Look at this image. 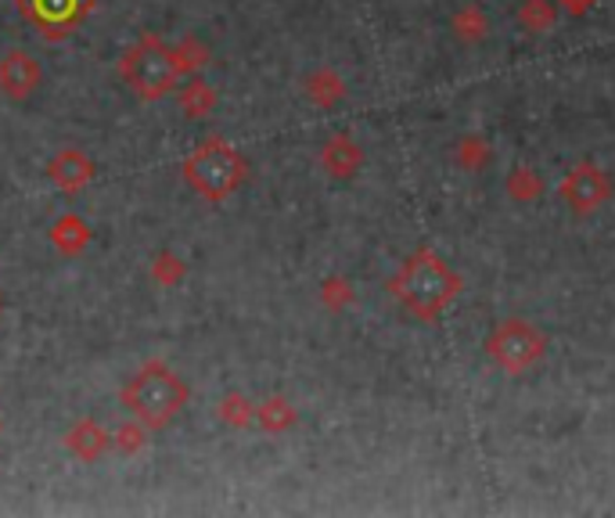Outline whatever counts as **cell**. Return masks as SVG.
Returning a JSON list of instances; mask_svg holds the SVG:
<instances>
[{"label":"cell","instance_id":"13","mask_svg":"<svg viewBox=\"0 0 615 518\" xmlns=\"http://www.w3.org/2000/svg\"><path fill=\"white\" fill-rule=\"evenodd\" d=\"M176 105L187 119H209L216 112V87L205 84L202 76H191L184 90H176Z\"/></svg>","mask_w":615,"mask_h":518},{"label":"cell","instance_id":"19","mask_svg":"<svg viewBox=\"0 0 615 518\" xmlns=\"http://www.w3.org/2000/svg\"><path fill=\"white\" fill-rule=\"evenodd\" d=\"M187 278V263L176 252L162 249L155 259H152V281L162 284V289H173V284H181Z\"/></svg>","mask_w":615,"mask_h":518},{"label":"cell","instance_id":"1","mask_svg":"<svg viewBox=\"0 0 615 518\" xmlns=\"http://www.w3.org/2000/svg\"><path fill=\"white\" fill-rule=\"evenodd\" d=\"M389 292L418 321H435L457 299L461 278L443 263V256H435L432 249H418L396 270V278L389 281Z\"/></svg>","mask_w":615,"mask_h":518},{"label":"cell","instance_id":"15","mask_svg":"<svg viewBox=\"0 0 615 518\" xmlns=\"http://www.w3.org/2000/svg\"><path fill=\"white\" fill-rule=\"evenodd\" d=\"M256 421H259V429H263V432L281 435V432H289L295 425L299 414H295V407L284 397H267V400L256 403Z\"/></svg>","mask_w":615,"mask_h":518},{"label":"cell","instance_id":"10","mask_svg":"<svg viewBox=\"0 0 615 518\" xmlns=\"http://www.w3.org/2000/svg\"><path fill=\"white\" fill-rule=\"evenodd\" d=\"M94 173H98V166H94V159L87 152H79V148H65V152H58L47 162L51 184L58 191H65V195L84 191L94 181Z\"/></svg>","mask_w":615,"mask_h":518},{"label":"cell","instance_id":"23","mask_svg":"<svg viewBox=\"0 0 615 518\" xmlns=\"http://www.w3.org/2000/svg\"><path fill=\"white\" fill-rule=\"evenodd\" d=\"M508 191H511V198H518V202H532L543 191V184H540V176L537 173H529V170H515L511 176H508Z\"/></svg>","mask_w":615,"mask_h":518},{"label":"cell","instance_id":"9","mask_svg":"<svg viewBox=\"0 0 615 518\" xmlns=\"http://www.w3.org/2000/svg\"><path fill=\"white\" fill-rule=\"evenodd\" d=\"M65 450L73 454L76 461H84V465H94V461H101L108 450H112V432H108L101 421L94 418H79L68 425V432L62 435Z\"/></svg>","mask_w":615,"mask_h":518},{"label":"cell","instance_id":"8","mask_svg":"<svg viewBox=\"0 0 615 518\" xmlns=\"http://www.w3.org/2000/svg\"><path fill=\"white\" fill-rule=\"evenodd\" d=\"M40 84H44V69H40V62L30 51L11 47L4 58H0V90H4V98L25 101L40 90Z\"/></svg>","mask_w":615,"mask_h":518},{"label":"cell","instance_id":"18","mask_svg":"<svg viewBox=\"0 0 615 518\" xmlns=\"http://www.w3.org/2000/svg\"><path fill=\"white\" fill-rule=\"evenodd\" d=\"M558 11L551 0H522V8H518V25H522L526 33H547L554 25Z\"/></svg>","mask_w":615,"mask_h":518},{"label":"cell","instance_id":"3","mask_svg":"<svg viewBox=\"0 0 615 518\" xmlns=\"http://www.w3.org/2000/svg\"><path fill=\"white\" fill-rule=\"evenodd\" d=\"M187 400H191L187 381L162 360H148L141 371L119 389V403L127 407L130 418L141 421L144 429H166L187 407Z\"/></svg>","mask_w":615,"mask_h":518},{"label":"cell","instance_id":"12","mask_svg":"<svg viewBox=\"0 0 615 518\" xmlns=\"http://www.w3.org/2000/svg\"><path fill=\"white\" fill-rule=\"evenodd\" d=\"M90 238H94L90 224L84 220V216H76V213H65V216H58V220L51 224V245L62 256H79L90 245Z\"/></svg>","mask_w":615,"mask_h":518},{"label":"cell","instance_id":"20","mask_svg":"<svg viewBox=\"0 0 615 518\" xmlns=\"http://www.w3.org/2000/svg\"><path fill=\"white\" fill-rule=\"evenodd\" d=\"M454 33L457 40H464V44H472V40H483L489 33V19H486V11L483 8H461L457 15H454Z\"/></svg>","mask_w":615,"mask_h":518},{"label":"cell","instance_id":"27","mask_svg":"<svg viewBox=\"0 0 615 518\" xmlns=\"http://www.w3.org/2000/svg\"><path fill=\"white\" fill-rule=\"evenodd\" d=\"M0 432H4V421H0Z\"/></svg>","mask_w":615,"mask_h":518},{"label":"cell","instance_id":"25","mask_svg":"<svg viewBox=\"0 0 615 518\" xmlns=\"http://www.w3.org/2000/svg\"><path fill=\"white\" fill-rule=\"evenodd\" d=\"M558 4H562L569 15H586V11L597 4V0H558Z\"/></svg>","mask_w":615,"mask_h":518},{"label":"cell","instance_id":"21","mask_svg":"<svg viewBox=\"0 0 615 518\" xmlns=\"http://www.w3.org/2000/svg\"><path fill=\"white\" fill-rule=\"evenodd\" d=\"M148 443V429L141 425V421H127V425H116L112 432V446L119 450L122 457H133V454H141Z\"/></svg>","mask_w":615,"mask_h":518},{"label":"cell","instance_id":"14","mask_svg":"<svg viewBox=\"0 0 615 518\" xmlns=\"http://www.w3.org/2000/svg\"><path fill=\"white\" fill-rule=\"evenodd\" d=\"M306 98L317 108H335L342 98H346V79H342L335 69H317L306 76Z\"/></svg>","mask_w":615,"mask_h":518},{"label":"cell","instance_id":"4","mask_svg":"<svg viewBox=\"0 0 615 518\" xmlns=\"http://www.w3.org/2000/svg\"><path fill=\"white\" fill-rule=\"evenodd\" d=\"M119 76L141 101H162L176 90L181 69L173 62V47L159 33H141L133 44L122 51Z\"/></svg>","mask_w":615,"mask_h":518},{"label":"cell","instance_id":"24","mask_svg":"<svg viewBox=\"0 0 615 518\" xmlns=\"http://www.w3.org/2000/svg\"><path fill=\"white\" fill-rule=\"evenodd\" d=\"M457 159H461V166L464 170H478V166H486V159H489V148L486 141H461L457 148Z\"/></svg>","mask_w":615,"mask_h":518},{"label":"cell","instance_id":"16","mask_svg":"<svg viewBox=\"0 0 615 518\" xmlns=\"http://www.w3.org/2000/svg\"><path fill=\"white\" fill-rule=\"evenodd\" d=\"M213 58V51L202 44L198 36H184L181 44H173V62L176 69H181V76H198V69H205Z\"/></svg>","mask_w":615,"mask_h":518},{"label":"cell","instance_id":"26","mask_svg":"<svg viewBox=\"0 0 615 518\" xmlns=\"http://www.w3.org/2000/svg\"><path fill=\"white\" fill-rule=\"evenodd\" d=\"M0 313H4V295H0Z\"/></svg>","mask_w":615,"mask_h":518},{"label":"cell","instance_id":"22","mask_svg":"<svg viewBox=\"0 0 615 518\" xmlns=\"http://www.w3.org/2000/svg\"><path fill=\"white\" fill-rule=\"evenodd\" d=\"M321 303L327 306V310H346L349 303H353V284L346 281V278H324V284H321Z\"/></svg>","mask_w":615,"mask_h":518},{"label":"cell","instance_id":"2","mask_svg":"<svg viewBox=\"0 0 615 518\" xmlns=\"http://www.w3.org/2000/svg\"><path fill=\"white\" fill-rule=\"evenodd\" d=\"M181 176L198 198L209 202V206H224V202L230 195H238L241 184L249 181V162H245V155L227 138L209 133V138H202L191 148V155L181 166Z\"/></svg>","mask_w":615,"mask_h":518},{"label":"cell","instance_id":"11","mask_svg":"<svg viewBox=\"0 0 615 518\" xmlns=\"http://www.w3.org/2000/svg\"><path fill=\"white\" fill-rule=\"evenodd\" d=\"M321 166L332 176H338V181H349V176L364 166L360 144L353 141L349 133H335V138H327L321 148Z\"/></svg>","mask_w":615,"mask_h":518},{"label":"cell","instance_id":"17","mask_svg":"<svg viewBox=\"0 0 615 518\" xmlns=\"http://www.w3.org/2000/svg\"><path fill=\"white\" fill-rule=\"evenodd\" d=\"M216 414H220V421L230 429H249L256 421V403L245 397V392H227L220 407H216Z\"/></svg>","mask_w":615,"mask_h":518},{"label":"cell","instance_id":"5","mask_svg":"<svg viewBox=\"0 0 615 518\" xmlns=\"http://www.w3.org/2000/svg\"><path fill=\"white\" fill-rule=\"evenodd\" d=\"M486 353L497 367H504L508 375H526L532 364L543 360L547 353V338L540 328H532L522 317H508L500 321L486 338Z\"/></svg>","mask_w":615,"mask_h":518},{"label":"cell","instance_id":"6","mask_svg":"<svg viewBox=\"0 0 615 518\" xmlns=\"http://www.w3.org/2000/svg\"><path fill=\"white\" fill-rule=\"evenodd\" d=\"M19 15L44 40H65L87 22L94 0H15Z\"/></svg>","mask_w":615,"mask_h":518},{"label":"cell","instance_id":"7","mask_svg":"<svg viewBox=\"0 0 615 518\" xmlns=\"http://www.w3.org/2000/svg\"><path fill=\"white\" fill-rule=\"evenodd\" d=\"M558 195L569 202L572 213H594L608 202L612 187H608L605 170L594 166V162H580V166L569 170L562 187H558Z\"/></svg>","mask_w":615,"mask_h":518}]
</instances>
